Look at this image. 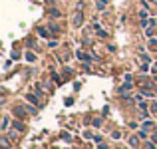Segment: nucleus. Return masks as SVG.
Instances as JSON below:
<instances>
[{
  "label": "nucleus",
  "mask_w": 157,
  "mask_h": 149,
  "mask_svg": "<svg viewBox=\"0 0 157 149\" xmlns=\"http://www.w3.org/2000/svg\"><path fill=\"white\" fill-rule=\"evenodd\" d=\"M48 46H50V48H56L58 42H56V40H50V42H48Z\"/></svg>",
  "instance_id": "15"
},
{
  "label": "nucleus",
  "mask_w": 157,
  "mask_h": 149,
  "mask_svg": "<svg viewBox=\"0 0 157 149\" xmlns=\"http://www.w3.org/2000/svg\"><path fill=\"white\" fill-rule=\"evenodd\" d=\"M129 145L131 147H137L139 145V137H137V135H131V137H129Z\"/></svg>",
  "instance_id": "3"
},
{
  "label": "nucleus",
  "mask_w": 157,
  "mask_h": 149,
  "mask_svg": "<svg viewBox=\"0 0 157 149\" xmlns=\"http://www.w3.org/2000/svg\"><path fill=\"white\" fill-rule=\"evenodd\" d=\"M151 2H153V4H157V0H151Z\"/></svg>",
  "instance_id": "18"
},
{
  "label": "nucleus",
  "mask_w": 157,
  "mask_h": 149,
  "mask_svg": "<svg viewBox=\"0 0 157 149\" xmlns=\"http://www.w3.org/2000/svg\"><path fill=\"white\" fill-rule=\"evenodd\" d=\"M82 24H84V14L78 12V14L74 16V26H82Z\"/></svg>",
  "instance_id": "1"
},
{
  "label": "nucleus",
  "mask_w": 157,
  "mask_h": 149,
  "mask_svg": "<svg viewBox=\"0 0 157 149\" xmlns=\"http://www.w3.org/2000/svg\"><path fill=\"white\" fill-rule=\"evenodd\" d=\"M8 123H10V121H8V117H4V119H2V129H6Z\"/></svg>",
  "instance_id": "13"
},
{
  "label": "nucleus",
  "mask_w": 157,
  "mask_h": 149,
  "mask_svg": "<svg viewBox=\"0 0 157 149\" xmlns=\"http://www.w3.org/2000/svg\"><path fill=\"white\" fill-rule=\"evenodd\" d=\"M100 125H101V119H100V117L94 119V127H100Z\"/></svg>",
  "instance_id": "14"
},
{
  "label": "nucleus",
  "mask_w": 157,
  "mask_h": 149,
  "mask_svg": "<svg viewBox=\"0 0 157 149\" xmlns=\"http://www.w3.org/2000/svg\"><path fill=\"white\" fill-rule=\"evenodd\" d=\"M26 99H28V101H32V103H34V105H40V101H38V97H36V96H34V94H28V96H26Z\"/></svg>",
  "instance_id": "4"
},
{
  "label": "nucleus",
  "mask_w": 157,
  "mask_h": 149,
  "mask_svg": "<svg viewBox=\"0 0 157 149\" xmlns=\"http://www.w3.org/2000/svg\"><path fill=\"white\" fill-rule=\"evenodd\" d=\"M8 145H10V141H8V137H2V147H4V149H6Z\"/></svg>",
  "instance_id": "12"
},
{
  "label": "nucleus",
  "mask_w": 157,
  "mask_h": 149,
  "mask_svg": "<svg viewBox=\"0 0 157 149\" xmlns=\"http://www.w3.org/2000/svg\"><path fill=\"white\" fill-rule=\"evenodd\" d=\"M139 16H141V20H147V16H149V14H147V10H145V8H143V10L139 12Z\"/></svg>",
  "instance_id": "10"
},
{
  "label": "nucleus",
  "mask_w": 157,
  "mask_h": 149,
  "mask_svg": "<svg viewBox=\"0 0 157 149\" xmlns=\"http://www.w3.org/2000/svg\"><path fill=\"white\" fill-rule=\"evenodd\" d=\"M38 34L42 36V38H50V30H46L44 26H40V28H38Z\"/></svg>",
  "instance_id": "2"
},
{
  "label": "nucleus",
  "mask_w": 157,
  "mask_h": 149,
  "mask_svg": "<svg viewBox=\"0 0 157 149\" xmlns=\"http://www.w3.org/2000/svg\"><path fill=\"white\" fill-rule=\"evenodd\" d=\"M26 62H30V64H34V62H36V54L28 52V54H26Z\"/></svg>",
  "instance_id": "6"
},
{
  "label": "nucleus",
  "mask_w": 157,
  "mask_h": 149,
  "mask_svg": "<svg viewBox=\"0 0 157 149\" xmlns=\"http://www.w3.org/2000/svg\"><path fill=\"white\" fill-rule=\"evenodd\" d=\"M50 12H52V16H54V18H60V16H62V14H60V10H54V8H52Z\"/></svg>",
  "instance_id": "11"
},
{
  "label": "nucleus",
  "mask_w": 157,
  "mask_h": 149,
  "mask_svg": "<svg viewBox=\"0 0 157 149\" xmlns=\"http://www.w3.org/2000/svg\"><path fill=\"white\" fill-rule=\"evenodd\" d=\"M96 6H98V10H104V8H105V0H98Z\"/></svg>",
  "instance_id": "9"
},
{
  "label": "nucleus",
  "mask_w": 157,
  "mask_h": 149,
  "mask_svg": "<svg viewBox=\"0 0 157 149\" xmlns=\"http://www.w3.org/2000/svg\"><path fill=\"white\" fill-rule=\"evenodd\" d=\"M155 78H157V76H155Z\"/></svg>",
  "instance_id": "19"
},
{
  "label": "nucleus",
  "mask_w": 157,
  "mask_h": 149,
  "mask_svg": "<svg viewBox=\"0 0 157 149\" xmlns=\"http://www.w3.org/2000/svg\"><path fill=\"white\" fill-rule=\"evenodd\" d=\"M12 125H14V129H18V131H24V125H22V121H14Z\"/></svg>",
  "instance_id": "8"
},
{
  "label": "nucleus",
  "mask_w": 157,
  "mask_h": 149,
  "mask_svg": "<svg viewBox=\"0 0 157 149\" xmlns=\"http://www.w3.org/2000/svg\"><path fill=\"white\" fill-rule=\"evenodd\" d=\"M151 125H153V121H145V123H143V127H145V129H149Z\"/></svg>",
  "instance_id": "16"
},
{
  "label": "nucleus",
  "mask_w": 157,
  "mask_h": 149,
  "mask_svg": "<svg viewBox=\"0 0 157 149\" xmlns=\"http://www.w3.org/2000/svg\"><path fill=\"white\" fill-rule=\"evenodd\" d=\"M78 58L84 60V62H92V56H88V54H84V52H78Z\"/></svg>",
  "instance_id": "5"
},
{
  "label": "nucleus",
  "mask_w": 157,
  "mask_h": 149,
  "mask_svg": "<svg viewBox=\"0 0 157 149\" xmlns=\"http://www.w3.org/2000/svg\"><path fill=\"white\" fill-rule=\"evenodd\" d=\"M151 139H153V141L157 143V131H155V133H153V137H151Z\"/></svg>",
  "instance_id": "17"
},
{
  "label": "nucleus",
  "mask_w": 157,
  "mask_h": 149,
  "mask_svg": "<svg viewBox=\"0 0 157 149\" xmlns=\"http://www.w3.org/2000/svg\"><path fill=\"white\" fill-rule=\"evenodd\" d=\"M14 115H18V117H24V109H22V107H14Z\"/></svg>",
  "instance_id": "7"
}]
</instances>
